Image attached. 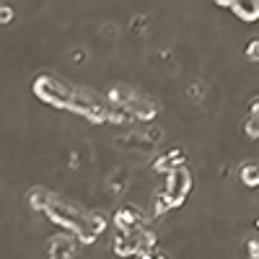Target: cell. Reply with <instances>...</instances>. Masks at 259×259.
<instances>
[{"instance_id":"obj_11","label":"cell","mask_w":259,"mask_h":259,"mask_svg":"<svg viewBox=\"0 0 259 259\" xmlns=\"http://www.w3.org/2000/svg\"><path fill=\"white\" fill-rule=\"evenodd\" d=\"M243 130H246L249 138H259V117H249L246 125H243Z\"/></svg>"},{"instance_id":"obj_6","label":"cell","mask_w":259,"mask_h":259,"mask_svg":"<svg viewBox=\"0 0 259 259\" xmlns=\"http://www.w3.org/2000/svg\"><path fill=\"white\" fill-rule=\"evenodd\" d=\"M223 6L236 8L238 19H243V21H256L259 19V3L256 0H238V3H223Z\"/></svg>"},{"instance_id":"obj_14","label":"cell","mask_w":259,"mask_h":259,"mask_svg":"<svg viewBox=\"0 0 259 259\" xmlns=\"http://www.w3.org/2000/svg\"><path fill=\"white\" fill-rule=\"evenodd\" d=\"M249 256L259 259V241H249Z\"/></svg>"},{"instance_id":"obj_5","label":"cell","mask_w":259,"mask_h":259,"mask_svg":"<svg viewBox=\"0 0 259 259\" xmlns=\"http://www.w3.org/2000/svg\"><path fill=\"white\" fill-rule=\"evenodd\" d=\"M104 218L101 215H91V218H83V223L78 225V236L83 238V241H94L101 231H104Z\"/></svg>"},{"instance_id":"obj_7","label":"cell","mask_w":259,"mask_h":259,"mask_svg":"<svg viewBox=\"0 0 259 259\" xmlns=\"http://www.w3.org/2000/svg\"><path fill=\"white\" fill-rule=\"evenodd\" d=\"M241 181H243L246 187H256V184H259V166H256V163L241 166Z\"/></svg>"},{"instance_id":"obj_1","label":"cell","mask_w":259,"mask_h":259,"mask_svg":"<svg viewBox=\"0 0 259 259\" xmlns=\"http://www.w3.org/2000/svg\"><path fill=\"white\" fill-rule=\"evenodd\" d=\"M189 189H192V176H189L187 169H176V171H171V174H166L163 192H166V197L171 200L174 207L184 202V197L189 194Z\"/></svg>"},{"instance_id":"obj_8","label":"cell","mask_w":259,"mask_h":259,"mask_svg":"<svg viewBox=\"0 0 259 259\" xmlns=\"http://www.w3.org/2000/svg\"><path fill=\"white\" fill-rule=\"evenodd\" d=\"M73 254V241L68 238H57L55 241V246H52V259H65Z\"/></svg>"},{"instance_id":"obj_15","label":"cell","mask_w":259,"mask_h":259,"mask_svg":"<svg viewBox=\"0 0 259 259\" xmlns=\"http://www.w3.org/2000/svg\"><path fill=\"white\" fill-rule=\"evenodd\" d=\"M143 26H145V16H138V19H132V29H138V32H140Z\"/></svg>"},{"instance_id":"obj_13","label":"cell","mask_w":259,"mask_h":259,"mask_svg":"<svg viewBox=\"0 0 259 259\" xmlns=\"http://www.w3.org/2000/svg\"><path fill=\"white\" fill-rule=\"evenodd\" d=\"M189 99H192V101H200V99H202V86H200V83L189 86Z\"/></svg>"},{"instance_id":"obj_17","label":"cell","mask_w":259,"mask_h":259,"mask_svg":"<svg viewBox=\"0 0 259 259\" xmlns=\"http://www.w3.org/2000/svg\"><path fill=\"white\" fill-rule=\"evenodd\" d=\"M13 19V13H8V8H0V21H8Z\"/></svg>"},{"instance_id":"obj_4","label":"cell","mask_w":259,"mask_h":259,"mask_svg":"<svg viewBox=\"0 0 259 259\" xmlns=\"http://www.w3.org/2000/svg\"><path fill=\"white\" fill-rule=\"evenodd\" d=\"M122 109H127V114H130L132 119H150V117L156 114V104H150V101L143 99V96H132L130 104L122 106Z\"/></svg>"},{"instance_id":"obj_9","label":"cell","mask_w":259,"mask_h":259,"mask_svg":"<svg viewBox=\"0 0 259 259\" xmlns=\"http://www.w3.org/2000/svg\"><path fill=\"white\" fill-rule=\"evenodd\" d=\"M125 187H127V176H125V171H117V174L109 179V189H112L114 194H122V192H125Z\"/></svg>"},{"instance_id":"obj_2","label":"cell","mask_w":259,"mask_h":259,"mask_svg":"<svg viewBox=\"0 0 259 259\" xmlns=\"http://www.w3.org/2000/svg\"><path fill=\"white\" fill-rule=\"evenodd\" d=\"M114 220H117V228L119 231H138V228H143V212L138 210V207H132V205H122L119 210H117V215H114Z\"/></svg>"},{"instance_id":"obj_18","label":"cell","mask_w":259,"mask_h":259,"mask_svg":"<svg viewBox=\"0 0 259 259\" xmlns=\"http://www.w3.org/2000/svg\"><path fill=\"white\" fill-rule=\"evenodd\" d=\"M143 259H166V256H163V254H156V256H150V254H145Z\"/></svg>"},{"instance_id":"obj_3","label":"cell","mask_w":259,"mask_h":259,"mask_svg":"<svg viewBox=\"0 0 259 259\" xmlns=\"http://www.w3.org/2000/svg\"><path fill=\"white\" fill-rule=\"evenodd\" d=\"M181 163H184V150L174 148V150H169L166 156H161V158L153 161V169H156V171H163V174H171V171L181 169Z\"/></svg>"},{"instance_id":"obj_12","label":"cell","mask_w":259,"mask_h":259,"mask_svg":"<svg viewBox=\"0 0 259 259\" xmlns=\"http://www.w3.org/2000/svg\"><path fill=\"white\" fill-rule=\"evenodd\" d=\"M246 57L254 60V63H259V39H254L249 47H246Z\"/></svg>"},{"instance_id":"obj_10","label":"cell","mask_w":259,"mask_h":259,"mask_svg":"<svg viewBox=\"0 0 259 259\" xmlns=\"http://www.w3.org/2000/svg\"><path fill=\"white\" fill-rule=\"evenodd\" d=\"M143 138H145L148 143L158 145V143H161V138H163V132H161V127H145V130H143Z\"/></svg>"},{"instance_id":"obj_16","label":"cell","mask_w":259,"mask_h":259,"mask_svg":"<svg viewBox=\"0 0 259 259\" xmlns=\"http://www.w3.org/2000/svg\"><path fill=\"white\" fill-rule=\"evenodd\" d=\"M249 109H251V117H259V96L251 99V106H249Z\"/></svg>"},{"instance_id":"obj_19","label":"cell","mask_w":259,"mask_h":259,"mask_svg":"<svg viewBox=\"0 0 259 259\" xmlns=\"http://www.w3.org/2000/svg\"><path fill=\"white\" fill-rule=\"evenodd\" d=\"M256 228H259V220H256Z\"/></svg>"}]
</instances>
